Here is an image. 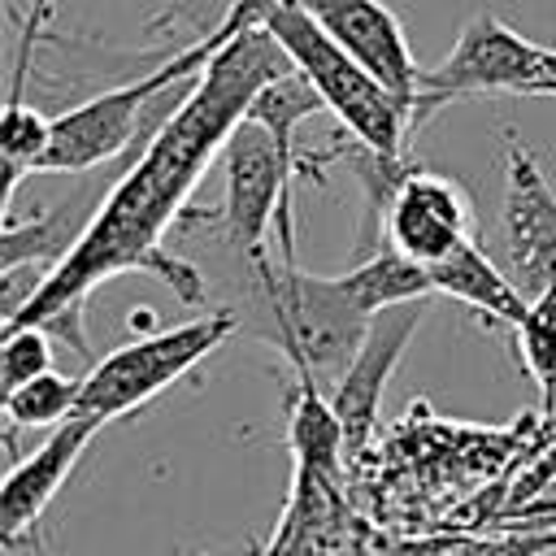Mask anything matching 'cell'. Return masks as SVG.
I'll return each mask as SVG.
<instances>
[{
  "instance_id": "cell-1",
  "label": "cell",
  "mask_w": 556,
  "mask_h": 556,
  "mask_svg": "<svg viewBox=\"0 0 556 556\" xmlns=\"http://www.w3.org/2000/svg\"><path fill=\"white\" fill-rule=\"evenodd\" d=\"M287 70L295 65L265 26H252L230 43H222L217 56L204 65L200 83L191 87V96L152 130L143 148H135L122 161L83 239L43 274V282L26 295V304L13 317H4V330L39 326L56 343L91 361L83 308L96 287L122 274H152L182 304H204L208 278H200L191 261L174 256L165 248V235L178 226L208 165L222 161L230 130L248 117L261 87H269Z\"/></svg>"
},
{
  "instance_id": "cell-2",
  "label": "cell",
  "mask_w": 556,
  "mask_h": 556,
  "mask_svg": "<svg viewBox=\"0 0 556 556\" xmlns=\"http://www.w3.org/2000/svg\"><path fill=\"white\" fill-rule=\"evenodd\" d=\"M369 321L374 317L343 291L339 274H304L295 261H278L269 274H256L248 313H239L243 330L274 343L295 378L317 387H334L343 378Z\"/></svg>"
},
{
  "instance_id": "cell-3",
  "label": "cell",
  "mask_w": 556,
  "mask_h": 556,
  "mask_svg": "<svg viewBox=\"0 0 556 556\" xmlns=\"http://www.w3.org/2000/svg\"><path fill=\"white\" fill-rule=\"evenodd\" d=\"M261 26L282 43V52L291 56V65L308 78V87L321 96V104L339 117V126L369 156H378L391 169H404L408 165L404 161V143L421 126L417 122V109L408 100H400L395 91H387L361 61H352L317 26V17L300 0L278 4Z\"/></svg>"
},
{
  "instance_id": "cell-4",
  "label": "cell",
  "mask_w": 556,
  "mask_h": 556,
  "mask_svg": "<svg viewBox=\"0 0 556 556\" xmlns=\"http://www.w3.org/2000/svg\"><path fill=\"white\" fill-rule=\"evenodd\" d=\"M300 174L295 139H282L261 117H243L222 148V208L217 222L226 243L239 252L243 269L269 274V230H278V261H295V222H291V182Z\"/></svg>"
},
{
  "instance_id": "cell-5",
  "label": "cell",
  "mask_w": 556,
  "mask_h": 556,
  "mask_svg": "<svg viewBox=\"0 0 556 556\" xmlns=\"http://www.w3.org/2000/svg\"><path fill=\"white\" fill-rule=\"evenodd\" d=\"M235 330H243L239 313L217 308V313H204V317H191L182 326H169V330H156V334H143L135 343L113 348L109 356L91 361V369L83 374L78 413L100 417L109 426V421L143 408L165 387L187 378L204 356H213Z\"/></svg>"
},
{
  "instance_id": "cell-6",
  "label": "cell",
  "mask_w": 556,
  "mask_h": 556,
  "mask_svg": "<svg viewBox=\"0 0 556 556\" xmlns=\"http://www.w3.org/2000/svg\"><path fill=\"white\" fill-rule=\"evenodd\" d=\"M556 78V43H539L495 13H478L460 26L452 52L421 74L417 117L426 122L447 100L482 96V91H521L534 96L543 83Z\"/></svg>"
},
{
  "instance_id": "cell-7",
  "label": "cell",
  "mask_w": 556,
  "mask_h": 556,
  "mask_svg": "<svg viewBox=\"0 0 556 556\" xmlns=\"http://www.w3.org/2000/svg\"><path fill=\"white\" fill-rule=\"evenodd\" d=\"M504 261L517 287L534 300L556 291V191L534 152L508 130L504 135Z\"/></svg>"
},
{
  "instance_id": "cell-8",
  "label": "cell",
  "mask_w": 556,
  "mask_h": 556,
  "mask_svg": "<svg viewBox=\"0 0 556 556\" xmlns=\"http://www.w3.org/2000/svg\"><path fill=\"white\" fill-rule=\"evenodd\" d=\"M473 239V204L465 187L434 169H408L387 195V243L421 269L443 265Z\"/></svg>"
},
{
  "instance_id": "cell-9",
  "label": "cell",
  "mask_w": 556,
  "mask_h": 556,
  "mask_svg": "<svg viewBox=\"0 0 556 556\" xmlns=\"http://www.w3.org/2000/svg\"><path fill=\"white\" fill-rule=\"evenodd\" d=\"M426 317V300H408V304H391L382 313H374L352 365L343 369V378L326 391L330 395V408L343 426V443H348V456L365 452L374 426H378V404H382V391L408 348V339L417 334Z\"/></svg>"
},
{
  "instance_id": "cell-10",
  "label": "cell",
  "mask_w": 556,
  "mask_h": 556,
  "mask_svg": "<svg viewBox=\"0 0 556 556\" xmlns=\"http://www.w3.org/2000/svg\"><path fill=\"white\" fill-rule=\"evenodd\" d=\"M300 4L317 17V26L352 61H361L387 91H395L400 100H408L417 109V100H421V74L426 70L417 65L400 17L382 0H300Z\"/></svg>"
},
{
  "instance_id": "cell-11",
  "label": "cell",
  "mask_w": 556,
  "mask_h": 556,
  "mask_svg": "<svg viewBox=\"0 0 556 556\" xmlns=\"http://www.w3.org/2000/svg\"><path fill=\"white\" fill-rule=\"evenodd\" d=\"M104 430L100 417H83L74 413L70 421H61L56 430H48V439L9 465L4 486H0V543L13 552L26 543V534L39 526V517L48 513V504L56 500V491L70 482L74 465L83 460L87 443Z\"/></svg>"
},
{
  "instance_id": "cell-12",
  "label": "cell",
  "mask_w": 556,
  "mask_h": 556,
  "mask_svg": "<svg viewBox=\"0 0 556 556\" xmlns=\"http://www.w3.org/2000/svg\"><path fill=\"white\" fill-rule=\"evenodd\" d=\"M434 282V295H452L465 308L482 313L491 326H521V317L530 313V295L517 287V278L508 269H500L486 248L478 239H469L465 248H456L443 265L426 269Z\"/></svg>"
},
{
  "instance_id": "cell-13",
  "label": "cell",
  "mask_w": 556,
  "mask_h": 556,
  "mask_svg": "<svg viewBox=\"0 0 556 556\" xmlns=\"http://www.w3.org/2000/svg\"><path fill=\"white\" fill-rule=\"evenodd\" d=\"M343 291L374 317L391 304H408V300H430L434 282L421 265H413L408 256H400L395 248H378L374 256H365L361 265H352L348 274H339Z\"/></svg>"
},
{
  "instance_id": "cell-14",
  "label": "cell",
  "mask_w": 556,
  "mask_h": 556,
  "mask_svg": "<svg viewBox=\"0 0 556 556\" xmlns=\"http://www.w3.org/2000/svg\"><path fill=\"white\" fill-rule=\"evenodd\" d=\"M83 378H65L56 369L22 382L17 391H4V417H9V447L17 430H56L78 413Z\"/></svg>"
},
{
  "instance_id": "cell-15",
  "label": "cell",
  "mask_w": 556,
  "mask_h": 556,
  "mask_svg": "<svg viewBox=\"0 0 556 556\" xmlns=\"http://www.w3.org/2000/svg\"><path fill=\"white\" fill-rule=\"evenodd\" d=\"M513 334H517V356L530 382L539 387L543 413H556V291L534 295L530 313L521 317V326H513Z\"/></svg>"
},
{
  "instance_id": "cell-16",
  "label": "cell",
  "mask_w": 556,
  "mask_h": 556,
  "mask_svg": "<svg viewBox=\"0 0 556 556\" xmlns=\"http://www.w3.org/2000/svg\"><path fill=\"white\" fill-rule=\"evenodd\" d=\"M52 334L39 326H9L0 343V382L4 391H17L22 382L52 369Z\"/></svg>"
},
{
  "instance_id": "cell-17",
  "label": "cell",
  "mask_w": 556,
  "mask_h": 556,
  "mask_svg": "<svg viewBox=\"0 0 556 556\" xmlns=\"http://www.w3.org/2000/svg\"><path fill=\"white\" fill-rule=\"evenodd\" d=\"M278 4H291V0H230V9H226V17L208 30L213 39H217V48L222 43H230L235 35H243V30H252V26H261Z\"/></svg>"
},
{
  "instance_id": "cell-18",
  "label": "cell",
  "mask_w": 556,
  "mask_h": 556,
  "mask_svg": "<svg viewBox=\"0 0 556 556\" xmlns=\"http://www.w3.org/2000/svg\"><path fill=\"white\" fill-rule=\"evenodd\" d=\"M547 547H556V539H521V543H465L439 556H543Z\"/></svg>"
}]
</instances>
